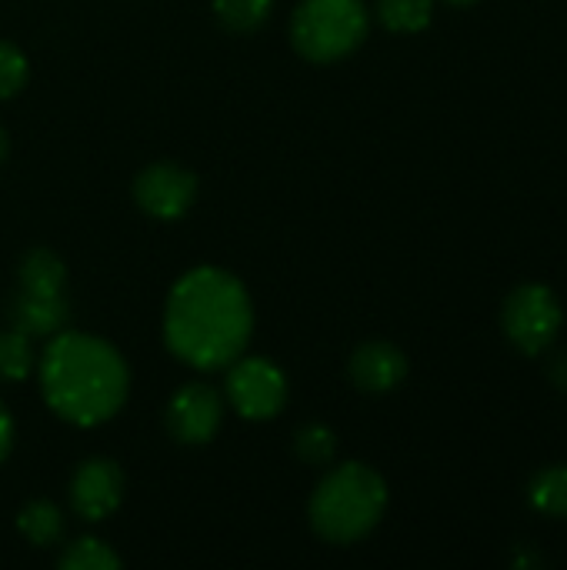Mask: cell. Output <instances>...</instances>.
Listing matches in <instances>:
<instances>
[{
  "label": "cell",
  "mask_w": 567,
  "mask_h": 570,
  "mask_svg": "<svg viewBox=\"0 0 567 570\" xmlns=\"http://www.w3.org/2000/svg\"><path fill=\"white\" fill-rule=\"evenodd\" d=\"M251 331L254 307L234 274L221 267H194L174 284L164 314V337L180 364L197 371L231 367L244 354Z\"/></svg>",
  "instance_id": "6da1fadb"
},
{
  "label": "cell",
  "mask_w": 567,
  "mask_h": 570,
  "mask_svg": "<svg viewBox=\"0 0 567 570\" xmlns=\"http://www.w3.org/2000/svg\"><path fill=\"white\" fill-rule=\"evenodd\" d=\"M127 364L100 337L84 331H60L40 357V387L50 411L77 428L110 421L127 401Z\"/></svg>",
  "instance_id": "7a4b0ae2"
},
{
  "label": "cell",
  "mask_w": 567,
  "mask_h": 570,
  "mask_svg": "<svg viewBox=\"0 0 567 570\" xmlns=\"http://www.w3.org/2000/svg\"><path fill=\"white\" fill-rule=\"evenodd\" d=\"M388 508L384 478L368 464L334 468L311 498V528L331 544H354L368 538Z\"/></svg>",
  "instance_id": "3957f363"
},
{
  "label": "cell",
  "mask_w": 567,
  "mask_h": 570,
  "mask_svg": "<svg viewBox=\"0 0 567 570\" xmlns=\"http://www.w3.org/2000/svg\"><path fill=\"white\" fill-rule=\"evenodd\" d=\"M368 23L361 0H304L291 17V43L311 63H334L364 43Z\"/></svg>",
  "instance_id": "277c9868"
},
{
  "label": "cell",
  "mask_w": 567,
  "mask_h": 570,
  "mask_svg": "<svg viewBox=\"0 0 567 570\" xmlns=\"http://www.w3.org/2000/svg\"><path fill=\"white\" fill-rule=\"evenodd\" d=\"M561 321H565L561 304H558L555 291L545 284L515 287L505 301V311H501V324H505L508 341L528 357H538L555 344Z\"/></svg>",
  "instance_id": "5b68a950"
},
{
  "label": "cell",
  "mask_w": 567,
  "mask_h": 570,
  "mask_svg": "<svg viewBox=\"0 0 567 570\" xmlns=\"http://www.w3.org/2000/svg\"><path fill=\"white\" fill-rule=\"evenodd\" d=\"M227 401L231 407L247 421H267L277 417L287 404V381L281 367H274L264 357H237L227 371Z\"/></svg>",
  "instance_id": "8992f818"
},
{
  "label": "cell",
  "mask_w": 567,
  "mask_h": 570,
  "mask_svg": "<svg viewBox=\"0 0 567 570\" xmlns=\"http://www.w3.org/2000/svg\"><path fill=\"white\" fill-rule=\"evenodd\" d=\"M197 197V177L170 160L150 164L134 180V200L157 220H177Z\"/></svg>",
  "instance_id": "52a82bcc"
},
{
  "label": "cell",
  "mask_w": 567,
  "mask_h": 570,
  "mask_svg": "<svg viewBox=\"0 0 567 570\" xmlns=\"http://www.w3.org/2000/svg\"><path fill=\"white\" fill-rule=\"evenodd\" d=\"M224 421V397L211 384H184L167 404V431L180 444H207Z\"/></svg>",
  "instance_id": "ba28073f"
},
{
  "label": "cell",
  "mask_w": 567,
  "mask_h": 570,
  "mask_svg": "<svg viewBox=\"0 0 567 570\" xmlns=\"http://www.w3.org/2000/svg\"><path fill=\"white\" fill-rule=\"evenodd\" d=\"M124 498V474L114 461L107 458H94V461H84L77 471H74V481H70V504L77 511V518L97 524L104 518H110L117 511Z\"/></svg>",
  "instance_id": "9c48e42d"
},
{
  "label": "cell",
  "mask_w": 567,
  "mask_h": 570,
  "mask_svg": "<svg viewBox=\"0 0 567 570\" xmlns=\"http://www.w3.org/2000/svg\"><path fill=\"white\" fill-rule=\"evenodd\" d=\"M408 377V357L388 341L361 344L351 354V381L368 394H388Z\"/></svg>",
  "instance_id": "30bf717a"
},
{
  "label": "cell",
  "mask_w": 567,
  "mask_h": 570,
  "mask_svg": "<svg viewBox=\"0 0 567 570\" xmlns=\"http://www.w3.org/2000/svg\"><path fill=\"white\" fill-rule=\"evenodd\" d=\"M7 314H10V324L33 341V337L60 334L70 321V304H67V294H43V291L17 287Z\"/></svg>",
  "instance_id": "8fae6325"
},
{
  "label": "cell",
  "mask_w": 567,
  "mask_h": 570,
  "mask_svg": "<svg viewBox=\"0 0 567 570\" xmlns=\"http://www.w3.org/2000/svg\"><path fill=\"white\" fill-rule=\"evenodd\" d=\"M17 287L23 291H43V294H67V271H63V261L47 250V247H37V250H27L20 267H17Z\"/></svg>",
  "instance_id": "7c38bea8"
},
{
  "label": "cell",
  "mask_w": 567,
  "mask_h": 570,
  "mask_svg": "<svg viewBox=\"0 0 567 570\" xmlns=\"http://www.w3.org/2000/svg\"><path fill=\"white\" fill-rule=\"evenodd\" d=\"M17 528L33 548H50L63 538V518H60L57 504H50V501H30L20 511Z\"/></svg>",
  "instance_id": "4fadbf2b"
},
{
  "label": "cell",
  "mask_w": 567,
  "mask_h": 570,
  "mask_svg": "<svg viewBox=\"0 0 567 570\" xmlns=\"http://www.w3.org/2000/svg\"><path fill=\"white\" fill-rule=\"evenodd\" d=\"M531 504L548 518H567V464L541 468L528 484Z\"/></svg>",
  "instance_id": "5bb4252c"
},
{
  "label": "cell",
  "mask_w": 567,
  "mask_h": 570,
  "mask_svg": "<svg viewBox=\"0 0 567 570\" xmlns=\"http://www.w3.org/2000/svg\"><path fill=\"white\" fill-rule=\"evenodd\" d=\"M434 0H378V20L394 33H418L431 23Z\"/></svg>",
  "instance_id": "9a60e30c"
},
{
  "label": "cell",
  "mask_w": 567,
  "mask_h": 570,
  "mask_svg": "<svg viewBox=\"0 0 567 570\" xmlns=\"http://www.w3.org/2000/svg\"><path fill=\"white\" fill-rule=\"evenodd\" d=\"M33 371V347L30 337L17 327L0 331V381L17 384Z\"/></svg>",
  "instance_id": "2e32d148"
},
{
  "label": "cell",
  "mask_w": 567,
  "mask_h": 570,
  "mask_svg": "<svg viewBox=\"0 0 567 570\" xmlns=\"http://www.w3.org/2000/svg\"><path fill=\"white\" fill-rule=\"evenodd\" d=\"M274 0H214V13L227 30L251 33L271 17Z\"/></svg>",
  "instance_id": "e0dca14e"
},
{
  "label": "cell",
  "mask_w": 567,
  "mask_h": 570,
  "mask_svg": "<svg viewBox=\"0 0 567 570\" xmlns=\"http://www.w3.org/2000/svg\"><path fill=\"white\" fill-rule=\"evenodd\" d=\"M63 570H117L120 568V558L97 538H80L74 541L60 561H57Z\"/></svg>",
  "instance_id": "ac0fdd59"
},
{
  "label": "cell",
  "mask_w": 567,
  "mask_h": 570,
  "mask_svg": "<svg viewBox=\"0 0 567 570\" xmlns=\"http://www.w3.org/2000/svg\"><path fill=\"white\" fill-rule=\"evenodd\" d=\"M294 454L311 468H324L338 454V438L324 424H307L294 434Z\"/></svg>",
  "instance_id": "d6986e66"
},
{
  "label": "cell",
  "mask_w": 567,
  "mask_h": 570,
  "mask_svg": "<svg viewBox=\"0 0 567 570\" xmlns=\"http://www.w3.org/2000/svg\"><path fill=\"white\" fill-rule=\"evenodd\" d=\"M27 73H30L27 57L13 43L0 40V100L17 97L27 83Z\"/></svg>",
  "instance_id": "ffe728a7"
},
{
  "label": "cell",
  "mask_w": 567,
  "mask_h": 570,
  "mask_svg": "<svg viewBox=\"0 0 567 570\" xmlns=\"http://www.w3.org/2000/svg\"><path fill=\"white\" fill-rule=\"evenodd\" d=\"M545 374H548V381H551L558 391H565L567 394V351H558V354H551V357H548Z\"/></svg>",
  "instance_id": "44dd1931"
},
{
  "label": "cell",
  "mask_w": 567,
  "mask_h": 570,
  "mask_svg": "<svg viewBox=\"0 0 567 570\" xmlns=\"http://www.w3.org/2000/svg\"><path fill=\"white\" fill-rule=\"evenodd\" d=\"M10 444H13V421H10L7 407L0 404V464L10 454Z\"/></svg>",
  "instance_id": "7402d4cb"
},
{
  "label": "cell",
  "mask_w": 567,
  "mask_h": 570,
  "mask_svg": "<svg viewBox=\"0 0 567 570\" xmlns=\"http://www.w3.org/2000/svg\"><path fill=\"white\" fill-rule=\"evenodd\" d=\"M7 157V134H3V127H0V160Z\"/></svg>",
  "instance_id": "603a6c76"
},
{
  "label": "cell",
  "mask_w": 567,
  "mask_h": 570,
  "mask_svg": "<svg viewBox=\"0 0 567 570\" xmlns=\"http://www.w3.org/2000/svg\"><path fill=\"white\" fill-rule=\"evenodd\" d=\"M448 3H454V7H468V3H475V0H448Z\"/></svg>",
  "instance_id": "cb8c5ba5"
}]
</instances>
